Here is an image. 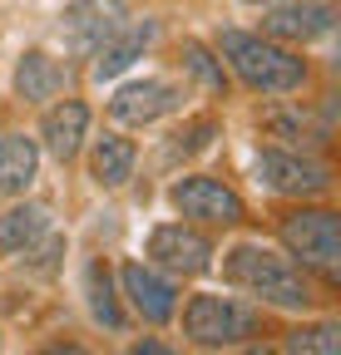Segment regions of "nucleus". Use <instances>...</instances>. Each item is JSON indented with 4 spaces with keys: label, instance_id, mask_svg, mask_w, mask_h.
<instances>
[{
    "label": "nucleus",
    "instance_id": "25",
    "mask_svg": "<svg viewBox=\"0 0 341 355\" xmlns=\"http://www.w3.org/2000/svg\"><path fill=\"white\" fill-rule=\"evenodd\" d=\"M242 355H282V350H277V345H247Z\"/></svg>",
    "mask_w": 341,
    "mask_h": 355
},
{
    "label": "nucleus",
    "instance_id": "6",
    "mask_svg": "<svg viewBox=\"0 0 341 355\" xmlns=\"http://www.w3.org/2000/svg\"><path fill=\"white\" fill-rule=\"evenodd\" d=\"M168 202H174L188 222H208V227H238V222L247 217L242 212V198L218 183V178H178L174 188H168Z\"/></svg>",
    "mask_w": 341,
    "mask_h": 355
},
{
    "label": "nucleus",
    "instance_id": "8",
    "mask_svg": "<svg viewBox=\"0 0 341 355\" xmlns=\"http://www.w3.org/2000/svg\"><path fill=\"white\" fill-rule=\"evenodd\" d=\"M149 261L168 277H203L213 266V242L188 222H163L149 232Z\"/></svg>",
    "mask_w": 341,
    "mask_h": 355
},
{
    "label": "nucleus",
    "instance_id": "13",
    "mask_svg": "<svg viewBox=\"0 0 341 355\" xmlns=\"http://www.w3.org/2000/svg\"><path fill=\"white\" fill-rule=\"evenodd\" d=\"M158 40V20H139V25H124V30H114L99 50L90 55L94 64H90V74L104 84V79H119L124 69H129L134 60H144L149 55V44Z\"/></svg>",
    "mask_w": 341,
    "mask_h": 355
},
{
    "label": "nucleus",
    "instance_id": "18",
    "mask_svg": "<svg viewBox=\"0 0 341 355\" xmlns=\"http://www.w3.org/2000/svg\"><path fill=\"white\" fill-rule=\"evenodd\" d=\"M84 291H90V311L94 321L109 326V331H124V311H119V296H114V277H109V261H90L84 266Z\"/></svg>",
    "mask_w": 341,
    "mask_h": 355
},
{
    "label": "nucleus",
    "instance_id": "9",
    "mask_svg": "<svg viewBox=\"0 0 341 355\" xmlns=\"http://www.w3.org/2000/svg\"><path fill=\"white\" fill-rule=\"evenodd\" d=\"M336 30L331 0H272L263 10V35L277 44H312Z\"/></svg>",
    "mask_w": 341,
    "mask_h": 355
},
{
    "label": "nucleus",
    "instance_id": "19",
    "mask_svg": "<svg viewBox=\"0 0 341 355\" xmlns=\"http://www.w3.org/2000/svg\"><path fill=\"white\" fill-rule=\"evenodd\" d=\"M213 139H218V119H213V114H198V119H188L183 128L168 133L163 158H168V163H174V158H193V153H203Z\"/></svg>",
    "mask_w": 341,
    "mask_h": 355
},
{
    "label": "nucleus",
    "instance_id": "3",
    "mask_svg": "<svg viewBox=\"0 0 341 355\" xmlns=\"http://www.w3.org/2000/svg\"><path fill=\"white\" fill-rule=\"evenodd\" d=\"M277 237L287 242V252L307 266V272L341 282V222L331 207H297L277 222Z\"/></svg>",
    "mask_w": 341,
    "mask_h": 355
},
{
    "label": "nucleus",
    "instance_id": "1",
    "mask_svg": "<svg viewBox=\"0 0 341 355\" xmlns=\"http://www.w3.org/2000/svg\"><path fill=\"white\" fill-rule=\"evenodd\" d=\"M223 277L277 311H312L317 306V291H312L302 266H292L287 257H277L272 247H258V242L233 247L223 257Z\"/></svg>",
    "mask_w": 341,
    "mask_h": 355
},
{
    "label": "nucleus",
    "instance_id": "20",
    "mask_svg": "<svg viewBox=\"0 0 341 355\" xmlns=\"http://www.w3.org/2000/svg\"><path fill=\"white\" fill-rule=\"evenodd\" d=\"M183 69L208 89V94H228V69L203 40H183Z\"/></svg>",
    "mask_w": 341,
    "mask_h": 355
},
{
    "label": "nucleus",
    "instance_id": "2",
    "mask_svg": "<svg viewBox=\"0 0 341 355\" xmlns=\"http://www.w3.org/2000/svg\"><path fill=\"white\" fill-rule=\"evenodd\" d=\"M218 55L233 64V74L258 89V94H292V89L307 84V60L292 55L287 44L252 35V30H223L218 35Z\"/></svg>",
    "mask_w": 341,
    "mask_h": 355
},
{
    "label": "nucleus",
    "instance_id": "17",
    "mask_svg": "<svg viewBox=\"0 0 341 355\" xmlns=\"http://www.w3.org/2000/svg\"><path fill=\"white\" fill-rule=\"evenodd\" d=\"M45 227H50V212L40 202H20L10 212H0V252H25Z\"/></svg>",
    "mask_w": 341,
    "mask_h": 355
},
{
    "label": "nucleus",
    "instance_id": "7",
    "mask_svg": "<svg viewBox=\"0 0 341 355\" xmlns=\"http://www.w3.org/2000/svg\"><path fill=\"white\" fill-rule=\"evenodd\" d=\"M124 25H129V6L124 0H74L60 15V40H65L69 55H94Z\"/></svg>",
    "mask_w": 341,
    "mask_h": 355
},
{
    "label": "nucleus",
    "instance_id": "14",
    "mask_svg": "<svg viewBox=\"0 0 341 355\" xmlns=\"http://www.w3.org/2000/svg\"><path fill=\"white\" fill-rule=\"evenodd\" d=\"M69 89V64H60L55 55L45 50H25L15 60V94L25 104H50Z\"/></svg>",
    "mask_w": 341,
    "mask_h": 355
},
{
    "label": "nucleus",
    "instance_id": "4",
    "mask_svg": "<svg viewBox=\"0 0 341 355\" xmlns=\"http://www.w3.org/2000/svg\"><path fill=\"white\" fill-rule=\"evenodd\" d=\"M263 331V316L252 306L233 301V296H218V291H203L183 306V336L203 350H223V345H238L247 336Z\"/></svg>",
    "mask_w": 341,
    "mask_h": 355
},
{
    "label": "nucleus",
    "instance_id": "21",
    "mask_svg": "<svg viewBox=\"0 0 341 355\" xmlns=\"http://www.w3.org/2000/svg\"><path fill=\"white\" fill-rule=\"evenodd\" d=\"M287 355H341V326L317 321V326H297L287 336Z\"/></svg>",
    "mask_w": 341,
    "mask_h": 355
},
{
    "label": "nucleus",
    "instance_id": "16",
    "mask_svg": "<svg viewBox=\"0 0 341 355\" xmlns=\"http://www.w3.org/2000/svg\"><path fill=\"white\" fill-rule=\"evenodd\" d=\"M134 163H139V148L124 139V133H104V139H94L90 173H94L99 188H124L134 178Z\"/></svg>",
    "mask_w": 341,
    "mask_h": 355
},
{
    "label": "nucleus",
    "instance_id": "12",
    "mask_svg": "<svg viewBox=\"0 0 341 355\" xmlns=\"http://www.w3.org/2000/svg\"><path fill=\"white\" fill-rule=\"evenodd\" d=\"M84 139H90V104H84V99H60L55 109H45L40 148H45L55 163H74Z\"/></svg>",
    "mask_w": 341,
    "mask_h": 355
},
{
    "label": "nucleus",
    "instance_id": "15",
    "mask_svg": "<svg viewBox=\"0 0 341 355\" xmlns=\"http://www.w3.org/2000/svg\"><path fill=\"white\" fill-rule=\"evenodd\" d=\"M40 173V144L25 139V133H6L0 139V193L20 198Z\"/></svg>",
    "mask_w": 341,
    "mask_h": 355
},
{
    "label": "nucleus",
    "instance_id": "10",
    "mask_svg": "<svg viewBox=\"0 0 341 355\" xmlns=\"http://www.w3.org/2000/svg\"><path fill=\"white\" fill-rule=\"evenodd\" d=\"M119 286H124V296H129V306H134L139 321H149V326L174 321V311H178V286H174V277H163L153 261H124Z\"/></svg>",
    "mask_w": 341,
    "mask_h": 355
},
{
    "label": "nucleus",
    "instance_id": "11",
    "mask_svg": "<svg viewBox=\"0 0 341 355\" xmlns=\"http://www.w3.org/2000/svg\"><path fill=\"white\" fill-rule=\"evenodd\" d=\"M178 104H183V94L168 79H134V84H124L109 99V119L124 123V128H149L163 114H174Z\"/></svg>",
    "mask_w": 341,
    "mask_h": 355
},
{
    "label": "nucleus",
    "instance_id": "5",
    "mask_svg": "<svg viewBox=\"0 0 341 355\" xmlns=\"http://www.w3.org/2000/svg\"><path fill=\"white\" fill-rule=\"evenodd\" d=\"M252 173L267 193H282V198H322L331 188V168L317 163L312 153H292V148H267Z\"/></svg>",
    "mask_w": 341,
    "mask_h": 355
},
{
    "label": "nucleus",
    "instance_id": "23",
    "mask_svg": "<svg viewBox=\"0 0 341 355\" xmlns=\"http://www.w3.org/2000/svg\"><path fill=\"white\" fill-rule=\"evenodd\" d=\"M129 355H178V350L163 340H139V345H129Z\"/></svg>",
    "mask_w": 341,
    "mask_h": 355
},
{
    "label": "nucleus",
    "instance_id": "24",
    "mask_svg": "<svg viewBox=\"0 0 341 355\" xmlns=\"http://www.w3.org/2000/svg\"><path fill=\"white\" fill-rule=\"evenodd\" d=\"M40 355H90L84 345H74V340H55V345H45Z\"/></svg>",
    "mask_w": 341,
    "mask_h": 355
},
{
    "label": "nucleus",
    "instance_id": "22",
    "mask_svg": "<svg viewBox=\"0 0 341 355\" xmlns=\"http://www.w3.org/2000/svg\"><path fill=\"white\" fill-rule=\"evenodd\" d=\"M60 257H65V237L60 232H40L30 247H25V266H30V272L35 277H55V266H60Z\"/></svg>",
    "mask_w": 341,
    "mask_h": 355
}]
</instances>
